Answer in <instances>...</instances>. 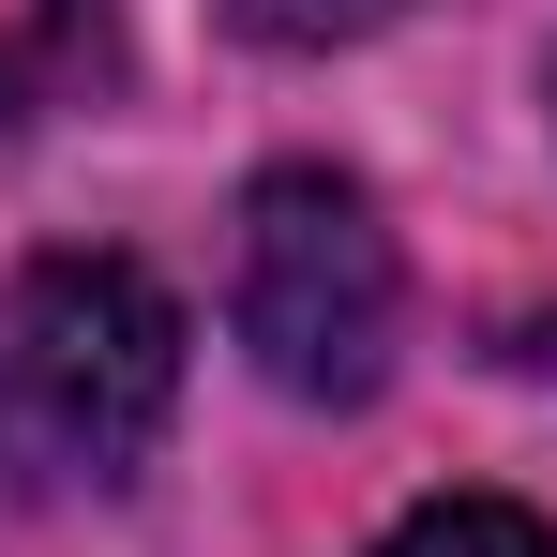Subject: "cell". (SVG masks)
I'll list each match as a JSON object with an SVG mask.
<instances>
[{"label":"cell","mask_w":557,"mask_h":557,"mask_svg":"<svg viewBox=\"0 0 557 557\" xmlns=\"http://www.w3.org/2000/svg\"><path fill=\"white\" fill-rule=\"evenodd\" d=\"M392 317H407V272H392V226H376L362 182L272 166L242 196V347H257L272 392L362 407L392 376Z\"/></svg>","instance_id":"2"},{"label":"cell","mask_w":557,"mask_h":557,"mask_svg":"<svg viewBox=\"0 0 557 557\" xmlns=\"http://www.w3.org/2000/svg\"><path fill=\"white\" fill-rule=\"evenodd\" d=\"M182 407V301L136 257H30L0 286V482L106 497Z\"/></svg>","instance_id":"1"},{"label":"cell","mask_w":557,"mask_h":557,"mask_svg":"<svg viewBox=\"0 0 557 557\" xmlns=\"http://www.w3.org/2000/svg\"><path fill=\"white\" fill-rule=\"evenodd\" d=\"M376 557H557V528H543V512H512V497H422Z\"/></svg>","instance_id":"3"},{"label":"cell","mask_w":557,"mask_h":557,"mask_svg":"<svg viewBox=\"0 0 557 557\" xmlns=\"http://www.w3.org/2000/svg\"><path fill=\"white\" fill-rule=\"evenodd\" d=\"M226 15H242L257 46H301V61H317V46H362V30H392L407 0H226Z\"/></svg>","instance_id":"4"}]
</instances>
